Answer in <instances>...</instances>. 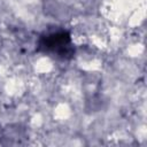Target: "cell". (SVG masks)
<instances>
[{"label":"cell","instance_id":"6da1fadb","mask_svg":"<svg viewBox=\"0 0 147 147\" xmlns=\"http://www.w3.org/2000/svg\"><path fill=\"white\" fill-rule=\"evenodd\" d=\"M69 44H70V36L65 31H57L47 34L45 37L42 46H45L47 49L61 54L64 51V48L68 47Z\"/></svg>","mask_w":147,"mask_h":147}]
</instances>
